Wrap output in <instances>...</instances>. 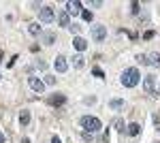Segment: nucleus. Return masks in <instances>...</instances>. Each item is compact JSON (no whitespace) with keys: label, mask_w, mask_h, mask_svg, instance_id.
<instances>
[{"label":"nucleus","mask_w":160,"mask_h":143,"mask_svg":"<svg viewBox=\"0 0 160 143\" xmlns=\"http://www.w3.org/2000/svg\"><path fill=\"white\" fill-rule=\"evenodd\" d=\"M120 81H122L124 88H137V85H139V81H141L139 69H135V66L126 69V71L122 73V77H120Z\"/></svg>","instance_id":"nucleus-1"},{"label":"nucleus","mask_w":160,"mask_h":143,"mask_svg":"<svg viewBox=\"0 0 160 143\" xmlns=\"http://www.w3.org/2000/svg\"><path fill=\"white\" fill-rule=\"evenodd\" d=\"M79 124H81V128L90 135H96V132L102 128V124H100L98 118H94V115H83V118L79 120Z\"/></svg>","instance_id":"nucleus-2"},{"label":"nucleus","mask_w":160,"mask_h":143,"mask_svg":"<svg viewBox=\"0 0 160 143\" xmlns=\"http://www.w3.org/2000/svg\"><path fill=\"white\" fill-rule=\"evenodd\" d=\"M38 19H41L43 24H51V22L56 19L53 9H51V7H41V9H38Z\"/></svg>","instance_id":"nucleus-3"},{"label":"nucleus","mask_w":160,"mask_h":143,"mask_svg":"<svg viewBox=\"0 0 160 143\" xmlns=\"http://www.w3.org/2000/svg\"><path fill=\"white\" fill-rule=\"evenodd\" d=\"M92 38H94L96 43H102V41L107 38V28H105L102 24L92 26Z\"/></svg>","instance_id":"nucleus-4"},{"label":"nucleus","mask_w":160,"mask_h":143,"mask_svg":"<svg viewBox=\"0 0 160 143\" xmlns=\"http://www.w3.org/2000/svg\"><path fill=\"white\" fill-rule=\"evenodd\" d=\"M28 85H30L37 94H43V92H45V81H43V79H38V77H34V75H32V77H28Z\"/></svg>","instance_id":"nucleus-5"},{"label":"nucleus","mask_w":160,"mask_h":143,"mask_svg":"<svg viewBox=\"0 0 160 143\" xmlns=\"http://www.w3.org/2000/svg\"><path fill=\"white\" fill-rule=\"evenodd\" d=\"M143 90L148 94H156V77L154 75H145L143 77Z\"/></svg>","instance_id":"nucleus-6"},{"label":"nucleus","mask_w":160,"mask_h":143,"mask_svg":"<svg viewBox=\"0 0 160 143\" xmlns=\"http://www.w3.org/2000/svg\"><path fill=\"white\" fill-rule=\"evenodd\" d=\"M53 66H56V71H58V73H66V71H68V62H66L64 56H56Z\"/></svg>","instance_id":"nucleus-7"},{"label":"nucleus","mask_w":160,"mask_h":143,"mask_svg":"<svg viewBox=\"0 0 160 143\" xmlns=\"http://www.w3.org/2000/svg\"><path fill=\"white\" fill-rule=\"evenodd\" d=\"M47 103H49V105H53V107H60V105H64V103H66V96L60 94V92H58V94H51L49 98H47Z\"/></svg>","instance_id":"nucleus-8"},{"label":"nucleus","mask_w":160,"mask_h":143,"mask_svg":"<svg viewBox=\"0 0 160 143\" xmlns=\"http://www.w3.org/2000/svg\"><path fill=\"white\" fill-rule=\"evenodd\" d=\"M81 7H83V4H81V2H77V0H71V2H66V13H68V15H77V13H81Z\"/></svg>","instance_id":"nucleus-9"},{"label":"nucleus","mask_w":160,"mask_h":143,"mask_svg":"<svg viewBox=\"0 0 160 143\" xmlns=\"http://www.w3.org/2000/svg\"><path fill=\"white\" fill-rule=\"evenodd\" d=\"M58 24H60L62 28H71V15L66 11H60L58 13Z\"/></svg>","instance_id":"nucleus-10"},{"label":"nucleus","mask_w":160,"mask_h":143,"mask_svg":"<svg viewBox=\"0 0 160 143\" xmlns=\"http://www.w3.org/2000/svg\"><path fill=\"white\" fill-rule=\"evenodd\" d=\"M73 47L77 49V51H83V49L88 47V41L83 38V36H75L73 38Z\"/></svg>","instance_id":"nucleus-11"},{"label":"nucleus","mask_w":160,"mask_h":143,"mask_svg":"<svg viewBox=\"0 0 160 143\" xmlns=\"http://www.w3.org/2000/svg\"><path fill=\"white\" fill-rule=\"evenodd\" d=\"M73 66L77 69V71H81V69H86V58H83L81 54H77V56H73Z\"/></svg>","instance_id":"nucleus-12"},{"label":"nucleus","mask_w":160,"mask_h":143,"mask_svg":"<svg viewBox=\"0 0 160 143\" xmlns=\"http://www.w3.org/2000/svg\"><path fill=\"white\" fill-rule=\"evenodd\" d=\"M126 132H128L130 137H137V135L141 132V124H137V122H130V124L126 126Z\"/></svg>","instance_id":"nucleus-13"},{"label":"nucleus","mask_w":160,"mask_h":143,"mask_svg":"<svg viewBox=\"0 0 160 143\" xmlns=\"http://www.w3.org/2000/svg\"><path fill=\"white\" fill-rule=\"evenodd\" d=\"M148 58H149V66L160 69V54H158V51H152V54H148Z\"/></svg>","instance_id":"nucleus-14"},{"label":"nucleus","mask_w":160,"mask_h":143,"mask_svg":"<svg viewBox=\"0 0 160 143\" xmlns=\"http://www.w3.org/2000/svg\"><path fill=\"white\" fill-rule=\"evenodd\" d=\"M41 41H43L45 45H53V43H56V34H53V32H41Z\"/></svg>","instance_id":"nucleus-15"},{"label":"nucleus","mask_w":160,"mask_h":143,"mask_svg":"<svg viewBox=\"0 0 160 143\" xmlns=\"http://www.w3.org/2000/svg\"><path fill=\"white\" fill-rule=\"evenodd\" d=\"M113 128L120 132V135H124V132H126V122H124L122 118H118L115 122H113Z\"/></svg>","instance_id":"nucleus-16"},{"label":"nucleus","mask_w":160,"mask_h":143,"mask_svg":"<svg viewBox=\"0 0 160 143\" xmlns=\"http://www.w3.org/2000/svg\"><path fill=\"white\" fill-rule=\"evenodd\" d=\"M19 124H22V126H28V124H30V111H22V113H19Z\"/></svg>","instance_id":"nucleus-17"},{"label":"nucleus","mask_w":160,"mask_h":143,"mask_svg":"<svg viewBox=\"0 0 160 143\" xmlns=\"http://www.w3.org/2000/svg\"><path fill=\"white\" fill-rule=\"evenodd\" d=\"M124 105H126V103H124L122 98H111V100H109V107L111 109H122Z\"/></svg>","instance_id":"nucleus-18"},{"label":"nucleus","mask_w":160,"mask_h":143,"mask_svg":"<svg viewBox=\"0 0 160 143\" xmlns=\"http://www.w3.org/2000/svg\"><path fill=\"white\" fill-rule=\"evenodd\" d=\"M137 62H139V64H143V66H149V58H148V54H139V56H137Z\"/></svg>","instance_id":"nucleus-19"},{"label":"nucleus","mask_w":160,"mask_h":143,"mask_svg":"<svg viewBox=\"0 0 160 143\" xmlns=\"http://www.w3.org/2000/svg\"><path fill=\"white\" fill-rule=\"evenodd\" d=\"M139 11H141V4H139V2H132V4H130V13H132V15H139Z\"/></svg>","instance_id":"nucleus-20"},{"label":"nucleus","mask_w":160,"mask_h":143,"mask_svg":"<svg viewBox=\"0 0 160 143\" xmlns=\"http://www.w3.org/2000/svg\"><path fill=\"white\" fill-rule=\"evenodd\" d=\"M68 30H71V32H73L75 36H79V30H81V26L75 22V24H71V28H68Z\"/></svg>","instance_id":"nucleus-21"},{"label":"nucleus","mask_w":160,"mask_h":143,"mask_svg":"<svg viewBox=\"0 0 160 143\" xmlns=\"http://www.w3.org/2000/svg\"><path fill=\"white\" fill-rule=\"evenodd\" d=\"M28 30H30V34H38V32H41V26H38V24H30Z\"/></svg>","instance_id":"nucleus-22"},{"label":"nucleus","mask_w":160,"mask_h":143,"mask_svg":"<svg viewBox=\"0 0 160 143\" xmlns=\"http://www.w3.org/2000/svg\"><path fill=\"white\" fill-rule=\"evenodd\" d=\"M43 81H45V85H53V84H56V77H53V75H45Z\"/></svg>","instance_id":"nucleus-23"},{"label":"nucleus","mask_w":160,"mask_h":143,"mask_svg":"<svg viewBox=\"0 0 160 143\" xmlns=\"http://www.w3.org/2000/svg\"><path fill=\"white\" fill-rule=\"evenodd\" d=\"M34 66H37V69H41V71H45V69H47V62H43V60H37V62H34Z\"/></svg>","instance_id":"nucleus-24"},{"label":"nucleus","mask_w":160,"mask_h":143,"mask_svg":"<svg viewBox=\"0 0 160 143\" xmlns=\"http://www.w3.org/2000/svg\"><path fill=\"white\" fill-rule=\"evenodd\" d=\"M81 17H83L86 22H92V13L90 11H81Z\"/></svg>","instance_id":"nucleus-25"},{"label":"nucleus","mask_w":160,"mask_h":143,"mask_svg":"<svg viewBox=\"0 0 160 143\" xmlns=\"http://www.w3.org/2000/svg\"><path fill=\"white\" fill-rule=\"evenodd\" d=\"M83 103L86 105H94L96 103V96H88V98H83Z\"/></svg>","instance_id":"nucleus-26"},{"label":"nucleus","mask_w":160,"mask_h":143,"mask_svg":"<svg viewBox=\"0 0 160 143\" xmlns=\"http://www.w3.org/2000/svg\"><path fill=\"white\" fill-rule=\"evenodd\" d=\"M81 139H83L86 143H90V141H92V135H90V132H83V135H81Z\"/></svg>","instance_id":"nucleus-27"},{"label":"nucleus","mask_w":160,"mask_h":143,"mask_svg":"<svg viewBox=\"0 0 160 143\" xmlns=\"http://www.w3.org/2000/svg\"><path fill=\"white\" fill-rule=\"evenodd\" d=\"M92 73H94V75H96V77H100V79H102V77H105V73L100 71V69H92Z\"/></svg>","instance_id":"nucleus-28"},{"label":"nucleus","mask_w":160,"mask_h":143,"mask_svg":"<svg viewBox=\"0 0 160 143\" xmlns=\"http://www.w3.org/2000/svg\"><path fill=\"white\" fill-rule=\"evenodd\" d=\"M51 143H62V141H60V137H58V135H53V137H51Z\"/></svg>","instance_id":"nucleus-29"},{"label":"nucleus","mask_w":160,"mask_h":143,"mask_svg":"<svg viewBox=\"0 0 160 143\" xmlns=\"http://www.w3.org/2000/svg\"><path fill=\"white\" fill-rule=\"evenodd\" d=\"M152 36H154V32H152V30H148V32L143 34V38H152Z\"/></svg>","instance_id":"nucleus-30"},{"label":"nucleus","mask_w":160,"mask_h":143,"mask_svg":"<svg viewBox=\"0 0 160 143\" xmlns=\"http://www.w3.org/2000/svg\"><path fill=\"white\" fill-rule=\"evenodd\" d=\"M154 124H160V115H154Z\"/></svg>","instance_id":"nucleus-31"},{"label":"nucleus","mask_w":160,"mask_h":143,"mask_svg":"<svg viewBox=\"0 0 160 143\" xmlns=\"http://www.w3.org/2000/svg\"><path fill=\"white\" fill-rule=\"evenodd\" d=\"M0 143H4V135L2 132H0Z\"/></svg>","instance_id":"nucleus-32"},{"label":"nucleus","mask_w":160,"mask_h":143,"mask_svg":"<svg viewBox=\"0 0 160 143\" xmlns=\"http://www.w3.org/2000/svg\"><path fill=\"white\" fill-rule=\"evenodd\" d=\"M156 94H160V85H158V88H156Z\"/></svg>","instance_id":"nucleus-33"},{"label":"nucleus","mask_w":160,"mask_h":143,"mask_svg":"<svg viewBox=\"0 0 160 143\" xmlns=\"http://www.w3.org/2000/svg\"><path fill=\"white\" fill-rule=\"evenodd\" d=\"M22 143H30V139H24V141H22Z\"/></svg>","instance_id":"nucleus-34"},{"label":"nucleus","mask_w":160,"mask_h":143,"mask_svg":"<svg viewBox=\"0 0 160 143\" xmlns=\"http://www.w3.org/2000/svg\"><path fill=\"white\" fill-rule=\"evenodd\" d=\"M0 62H2V54H0Z\"/></svg>","instance_id":"nucleus-35"}]
</instances>
